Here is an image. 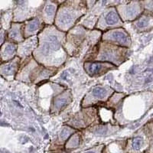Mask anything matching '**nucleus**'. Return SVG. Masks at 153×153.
Returning <instances> with one entry per match:
<instances>
[{
	"label": "nucleus",
	"instance_id": "ddd939ff",
	"mask_svg": "<svg viewBox=\"0 0 153 153\" xmlns=\"http://www.w3.org/2000/svg\"><path fill=\"white\" fill-rule=\"evenodd\" d=\"M67 104V100L63 98V99H59L57 100V103H56V106H57V108H61Z\"/></svg>",
	"mask_w": 153,
	"mask_h": 153
},
{
	"label": "nucleus",
	"instance_id": "f8f14e48",
	"mask_svg": "<svg viewBox=\"0 0 153 153\" xmlns=\"http://www.w3.org/2000/svg\"><path fill=\"white\" fill-rule=\"evenodd\" d=\"M15 51H16V46L12 44H9L5 48V53H6L7 54H13Z\"/></svg>",
	"mask_w": 153,
	"mask_h": 153
},
{
	"label": "nucleus",
	"instance_id": "f3484780",
	"mask_svg": "<svg viewBox=\"0 0 153 153\" xmlns=\"http://www.w3.org/2000/svg\"><path fill=\"white\" fill-rule=\"evenodd\" d=\"M85 153H96L95 152H93V151H89V152H86Z\"/></svg>",
	"mask_w": 153,
	"mask_h": 153
},
{
	"label": "nucleus",
	"instance_id": "f257e3e1",
	"mask_svg": "<svg viewBox=\"0 0 153 153\" xmlns=\"http://www.w3.org/2000/svg\"><path fill=\"white\" fill-rule=\"evenodd\" d=\"M110 38L114 41L120 42L123 44H126L129 42V36L123 31H113L110 35Z\"/></svg>",
	"mask_w": 153,
	"mask_h": 153
},
{
	"label": "nucleus",
	"instance_id": "9d476101",
	"mask_svg": "<svg viewBox=\"0 0 153 153\" xmlns=\"http://www.w3.org/2000/svg\"><path fill=\"white\" fill-rule=\"evenodd\" d=\"M38 22L37 20H32L28 24L27 29L29 31H34L38 28Z\"/></svg>",
	"mask_w": 153,
	"mask_h": 153
},
{
	"label": "nucleus",
	"instance_id": "20e7f679",
	"mask_svg": "<svg viewBox=\"0 0 153 153\" xmlns=\"http://www.w3.org/2000/svg\"><path fill=\"white\" fill-rule=\"evenodd\" d=\"M119 21L118 15L115 12H110L106 16V22L109 25H113Z\"/></svg>",
	"mask_w": 153,
	"mask_h": 153
},
{
	"label": "nucleus",
	"instance_id": "6e6552de",
	"mask_svg": "<svg viewBox=\"0 0 153 153\" xmlns=\"http://www.w3.org/2000/svg\"><path fill=\"white\" fill-rule=\"evenodd\" d=\"M149 22V18L143 17L137 22L136 25L138 26V28H145L146 25H148Z\"/></svg>",
	"mask_w": 153,
	"mask_h": 153
},
{
	"label": "nucleus",
	"instance_id": "39448f33",
	"mask_svg": "<svg viewBox=\"0 0 153 153\" xmlns=\"http://www.w3.org/2000/svg\"><path fill=\"white\" fill-rule=\"evenodd\" d=\"M143 140L142 138L140 137H136L132 139V147L134 150L136 151H139L141 147L143 146Z\"/></svg>",
	"mask_w": 153,
	"mask_h": 153
},
{
	"label": "nucleus",
	"instance_id": "2eb2a0df",
	"mask_svg": "<svg viewBox=\"0 0 153 153\" xmlns=\"http://www.w3.org/2000/svg\"><path fill=\"white\" fill-rule=\"evenodd\" d=\"M10 36L11 38H18V37L19 36V31H18L17 28H15L14 29L12 30V31H11V33H10Z\"/></svg>",
	"mask_w": 153,
	"mask_h": 153
},
{
	"label": "nucleus",
	"instance_id": "9b49d317",
	"mask_svg": "<svg viewBox=\"0 0 153 153\" xmlns=\"http://www.w3.org/2000/svg\"><path fill=\"white\" fill-rule=\"evenodd\" d=\"M51 50H52V48H51V47L50 45L48 42H45V43L44 44L42 48V52L44 55H48L51 52Z\"/></svg>",
	"mask_w": 153,
	"mask_h": 153
},
{
	"label": "nucleus",
	"instance_id": "1a4fd4ad",
	"mask_svg": "<svg viewBox=\"0 0 153 153\" xmlns=\"http://www.w3.org/2000/svg\"><path fill=\"white\" fill-rule=\"evenodd\" d=\"M15 68H16V65L14 63H10V64H8V65H5L2 70L5 74H11L14 72Z\"/></svg>",
	"mask_w": 153,
	"mask_h": 153
},
{
	"label": "nucleus",
	"instance_id": "f03ea898",
	"mask_svg": "<svg viewBox=\"0 0 153 153\" xmlns=\"http://www.w3.org/2000/svg\"><path fill=\"white\" fill-rule=\"evenodd\" d=\"M86 69H87V72L91 74H97L103 68V65L100 64V63H90L86 65Z\"/></svg>",
	"mask_w": 153,
	"mask_h": 153
},
{
	"label": "nucleus",
	"instance_id": "4468645a",
	"mask_svg": "<svg viewBox=\"0 0 153 153\" xmlns=\"http://www.w3.org/2000/svg\"><path fill=\"white\" fill-rule=\"evenodd\" d=\"M127 15L129 16H133L136 13V8L132 6V7H129L127 9Z\"/></svg>",
	"mask_w": 153,
	"mask_h": 153
},
{
	"label": "nucleus",
	"instance_id": "7ed1b4c3",
	"mask_svg": "<svg viewBox=\"0 0 153 153\" xmlns=\"http://www.w3.org/2000/svg\"><path fill=\"white\" fill-rule=\"evenodd\" d=\"M74 16L71 12H64L60 15L59 22L62 25H68L73 21Z\"/></svg>",
	"mask_w": 153,
	"mask_h": 153
},
{
	"label": "nucleus",
	"instance_id": "423d86ee",
	"mask_svg": "<svg viewBox=\"0 0 153 153\" xmlns=\"http://www.w3.org/2000/svg\"><path fill=\"white\" fill-rule=\"evenodd\" d=\"M93 94L97 97H104L106 94V91L101 87H97L93 90Z\"/></svg>",
	"mask_w": 153,
	"mask_h": 153
},
{
	"label": "nucleus",
	"instance_id": "0eeeda50",
	"mask_svg": "<svg viewBox=\"0 0 153 153\" xmlns=\"http://www.w3.org/2000/svg\"><path fill=\"white\" fill-rule=\"evenodd\" d=\"M54 11H55V7H54V5H52V4H48V5H46L45 9L46 16L50 18H51L54 16Z\"/></svg>",
	"mask_w": 153,
	"mask_h": 153
},
{
	"label": "nucleus",
	"instance_id": "dca6fc26",
	"mask_svg": "<svg viewBox=\"0 0 153 153\" xmlns=\"http://www.w3.org/2000/svg\"><path fill=\"white\" fill-rule=\"evenodd\" d=\"M69 133H70V131L68 130V129H63L62 132H61V138L62 139H66V138L68 136V135H69Z\"/></svg>",
	"mask_w": 153,
	"mask_h": 153
}]
</instances>
